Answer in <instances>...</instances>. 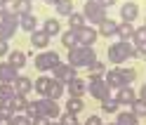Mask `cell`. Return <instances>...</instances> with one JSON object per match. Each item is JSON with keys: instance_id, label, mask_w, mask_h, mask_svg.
Wrapping results in <instances>:
<instances>
[{"instance_id": "1", "label": "cell", "mask_w": 146, "mask_h": 125, "mask_svg": "<svg viewBox=\"0 0 146 125\" xmlns=\"http://www.w3.org/2000/svg\"><path fill=\"white\" fill-rule=\"evenodd\" d=\"M97 61V52L94 47H83V45H78V47H73L68 50V64L73 68H90Z\"/></svg>"}, {"instance_id": "2", "label": "cell", "mask_w": 146, "mask_h": 125, "mask_svg": "<svg viewBox=\"0 0 146 125\" xmlns=\"http://www.w3.org/2000/svg\"><path fill=\"white\" fill-rule=\"evenodd\" d=\"M134 57V45L130 40H118L113 45H108V61L113 64H123L125 59Z\"/></svg>"}, {"instance_id": "3", "label": "cell", "mask_w": 146, "mask_h": 125, "mask_svg": "<svg viewBox=\"0 0 146 125\" xmlns=\"http://www.w3.org/2000/svg\"><path fill=\"white\" fill-rule=\"evenodd\" d=\"M19 19H21V17L17 14V12H7L3 19H0V38H3V40L14 38L17 26H19Z\"/></svg>"}, {"instance_id": "4", "label": "cell", "mask_w": 146, "mask_h": 125, "mask_svg": "<svg viewBox=\"0 0 146 125\" xmlns=\"http://www.w3.org/2000/svg\"><path fill=\"white\" fill-rule=\"evenodd\" d=\"M61 64V59L57 52H52V50H42L38 57H35V68L38 71H54Z\"/></svg>"}, {"instance_id": "5", "label": "cell", "mask_w": 146, "mask_h": 125, "mask_svg": "<svg viewBox=\"0 0 146 125\" xmlns=\"http://www.w3.org/2000/svg\"><path fill=\"white\" fill-rule=\"evenodd\" d=\"M83 17L90 19L92 24H102L106 19V7H102L97 0H87L85 7H83Z\"/></svg>"}, {"instance_id": "6", "label": "cell", "mask_w": 146, "mask_h": 125, "mask_svg": "<svg viewBox=\"0 0 146 125\" xmlns=\"http://www.w3.org/2000/svg\"><path fill=\"white\" fill-rule=\"evenodd\" d=\"M38 113L45 116V118H57V116H61V109H59V104L57 99H50V97H40L38 102Z\"/></svg>"}, {"instance_id": "7", "label": "cell", "mask_w": 146, "mask_h": 125, "mask_svg": "<svg viewBox=\"0 0 146 125\" xmlns=\"http://www.w3.org/2000/svg\"><path fill=\"white\" fill-rule=\"evenodd\" d=\"M87 92L92 94L94 99L104 102L106 97H108V92H113V90L106 85V80H104V78H99V80H90V85H87Z\"/></svg>"}, {"instance_id": "8", "label": "cell", "mask_w": 146, "mask_h": 125, "mask_svg": "<svg viewBox=\"0 0 146 125\" xmlns=\"http://www.w3.org/2000/svg\"><path fill=\"white\" fill-rule=\"evenodd\" d=\"M76 33H78V45H83V47H94V43L99 38V33L94 29H90V26H83V29L76 31Z\"/></svg>"}, {"instance_id": "9", "label": "cell", "mask_w": 146, "mask_h": 125, "mask_svg": "<svg viewBox=\"0 0 146 125\" xmlns=\"http://www.w3.org/2000/svg\"><path fill=\"white\" fill-rule=\"evenodd\" d=\"M52 73H54V78H57V80H61V83H71L73 78H78V76H76V68H73L68 61H66V64H59Z\"/></svg>"}, {"instance_id": "10", "label": "cell", "mask_w": 146, "mask_h": 125, "mask_svg": "<svg viewBox=\"0 0 146 125\" xmlns=\"http://www.w3.org/2000/svg\"><path fill=\"white\" fill-rule=\"evenodd\" d=\"M19 78V73H17V68L12 64H0V83L3 85H14V80Z\"/></svg>"}, {"instance_id": "11", "label": "cell", "mask_w": 146, "mask_h": 125, "mask_svg": "<svg viewBox=\"0 0 146 125\" xmlns=\"http://www.w3.org/2000/svg\"><path fill=\"white\" fill-rule=\"evenodd\" d=\"M115 97H118V104L120 106H132V102L137 99V92L130 87H120V90H115Z\"/></svg>"}, {"instance_id": "12", "label": "cell", "mask_w": 146, "mask_h": 125, "mask_svg": "<svg viewBox=\"0 0 146 125\" xmlns=\"http://www.w3.org/2000/svg\"><path fill=\"white\" fill-rule=\"evenodd\" d=\"M31 45H33V50H47L50 35L45 33L42 29H40V31H33V33H31Z\"/></svg>"}, {"instance_id": "13", "label": "cell", "mask_w": 146, "mask_h": 125, "mask_svg": "<svg viewBox=\"0 0 146 125\" xmlns=\"http://www.w3.org/2000/svg\"><path fill=\"white\" fill-rule=\"evenodd\" d=\"M66 92L71 97H83L87 92V83H85V80H80V78H73L71 83H66Z\"/></svg>"}, {"instance_id": "14", "label": "cell", "mask_w": 146, "mask_h": 125, "mask_svg": "<svg viewBox=\"0 0 146 125\" xmlns=\"http://www.w3.org/2000/svg\"><path fill=\"white\" fill-rule=\"evenodd\" d=\"M137 17H139V5H137V3H125L120 7V19L123 21H130L132 24Z\"/></svg>"}, {"instance_id": "15", "label": "cell", "mask_w": 146, "mask_h": 125, "mask_svg": "<svg viewBox=\"0 0 146 125\" xmlns=\"http://www.w3.org/2000/svg\"><path fill=\"white\" fill-rule=\"evenodd\" d=\"M50 87H52V78L50 76H38V78H35V83H33L35 94H42V97L50 94Z\"/></svg>"}, {"instance_id": "16", "label": "cell", "mask_w": 146, "mask_h": 125, "mask_svg": "<svg viewBox=\"0 0 146 125\" xmlns=\"http://www.w3.org/2000/svg\"><path fill=\"white\" fill-rule=\"evenodd\" d=\"M7 64H12L17 71L26 66V55L21 50H10V55H7Z\"/></svg>"}, {"instance_id": "17", "label": "cell", "mask_w": 146, "mask_h": 125, "mask_svg": "<svg viewBox=\"0 0 146 125\" xmlns=\"http://www.w3.org/2000/svg\"><path fill=\"white\" fill-rule=\"evenodd\" d=\"M118 109H120V104H118L115 92H108V97L102 102V113H118Z\"/></svg>"}, {"instance_id": "18", "label": "cell", "mask_w": 146, "mask_h": 125, "mask_svg": "<svg viewBox=\"0 0 146 125\" xmlns=\"http://www.w3.org/2000/svg\"><path fill=\"white\" fill-rule=\"evenodd\" d=\"M33 0H14L12 3V12H17L19 17H26V14H33Z\"/></svg>"}, {"instance_id": "19", "label": "cell", "mask_w": 146, "mask_h": 125, "mask_svg": "<svg viewBox=\"0 0 146 125\" xmlns=\"http://www.w3.org/2000/svg\"><path fill=\"white\" fill-rule=\"evenodd\" d=\"M134 24H130V21H120L118 24V29H115V38H120V40H127V38H132L134 35Z\"/></svg>"}, {"instance_id": "20", "label": "cell", "mask_w": 146, "mask_h": 125, "mask_svg": "<svg viewBox=\"0 0 146 125\" xmlns=\"http://www.w3.org/2000/svg\"><path fill=\"white\" fill-rule=\"evenodd\" d=\"M14 90H17V94H29L33 90V80L26 78V76H19L14 80Z\"/></svg>"}, {"instance_id": "21", "label": "cell", "mask_w": 146, "mask_h": 125, "mask_svg": "<svg viewBox=\"0 0 146 125\" xmlns=\"http://www.w3.org/2000/svg\"><path fill=\"white\" fill-rule=\"evenodd\" d=\"M115 29H118V24H115V21H111V19L106 17V19L99 24L97 33H99V35H104V38H111V35H115Z\"/></svg>"}, {"instance_id": "22", "label": "cell", "mask_w": 146, "mask_h": 125, "mask_svg": "<svg viewBox=\"0 0 146 125\" xmlns=\"http://www.w3.org/2000/svg\"><path fill=\"white\" fill-rule=\"evenodd\" d=\"M61 43H64V47L66 50H73V47H78V33L68 29V31H64L61 33Z\"/></svg>"}, {"instance_id": "23", "label": "cell", "mask_w": 146, "mask_h": 125, "mask_svg": "<svg viewBox=\"0 0 146 125\" xmlns=\"http://www.w3.org/2000/svg\"><path fill=\"white\" fill-rule=\"evenodd\" d=\"M106 78V85L108 87H111V90H120V87H123V80H120V73H118V68H113L111 71V73H104Z\"/></svg>"}, {"instance_id": "24", "label": "cell", "mask_w": 146, "mask_h": 125, "mask_svg": "<svg viewBox=\"0 0 146 125\" xmlns=\"http://www.w3.org/2000/svg\"><path fill=\"white\" fill-rule=\"evenodd\" d=\"M29 97L26 94H14L12 99V106H14V113H26V109H29Z\"/></svg>"}, {"instance_id": "25", "label": "cell", "mask_w": 146, "mask_h": 125, "mask_svg": "<svg viewBox=\"0 0 146 125\" xmlns=\"http://www.w3.org/2000/svg\"><path fill=\"white\" fill-rule=\"evenodd\" d=\"M42 31L47 33L50 38H52V35H59V33H61V26H59V19H54V17H52V19H45V24H42Z\"/></svg>"}, {"instance_id": "26", "label": "cell", "mask_w": 146, "mask_h": 125, "mask_svg": "<svg viewBox=\"0 0 146 125\" xmlns=\"http://www.w3.org/2000/svg\"><path fill=\"white\" fill-rule=\"evenodd\" d=\"M66 92V83H61V80H57V78H52V87H50V99H59V97Z\"/></svg>"}, {"instance_id": "27", "label": "cell", "mask_w": 146, "mask_h": 125, "mask_svg": "<svg viewBox=\"0 0 146 125\" xmlns=\"http://www.w3.org/2000/svg\"><path fill=\"white\" fill-rule=\"evenodd\" d=\"M85 109V104H83V97H68V102H66V111L68 113H80Z\"/></svg>"}, {"instance_id": "28", "label": "cell", "mask_w": 146, "mask_h": 125, "mask_svg": "<svg viewBox=\"0 0 146 125\" xmlns=\"http://www.w3.org/2000/svg\"><path fill=\"white\" fill-rule=\"evenodd\" d=\"M118 73H120V80H123V87H130L137 78V71L134 68H118Z\"/></svg>"}, {"instance_id": "29", "label": "cell", "mask_w": 146, "mask_h": 125, "mask_svg": "<svg viewBox=\"0 0 146 125\" xmlns=\"http://www.w3.org/2000/svg\"><path fill=\"white\" fill-rule=\"evenodd\" d=\"M19 29H21V31H26V33L38 31V29H35V17H33V14H26V17H21V19H19Z\"/></svg>"}, {"instance_id": "30", "label": "cell", "mask_w": 146, "mask_h": 125, "mask_svg": "<svg viewBox=\"0 0 146 125\" xmlns=\"http://www.w3.org/2000/svg\"><path fill=\"white\" fill-rule=\"evenodd\" d=\"M54 7H57V14H61V17H71L73 14V0H59Z\"/></svg>"}, {"instance_id": "31", "label": "cell", "mask_w": 146, "mask_h": 125, "mask_svg": "<svg viewBox=\"0 0 146 125\" xmlns=\"http://www.w3.org/2000/svg\"><path fill=\"white\" fill-rule=\"evenodd\" d=\"M14 94H17L14 85H3V83H0V104H3V102H12Z\"/></svg>"}, {"instance_id": "32", "label": "cell", "mask_w": 146, "mask_h": 125, "mask_svg": "<svg viewBox=\"0 0 146 125\" xmlns=\"http://www.w3.org/2000/svg\"><path fill=\"white\" fill-rule=\"evenodd\" d=\"M68 26L73 31H80L85 26V17H83V12H73L71 17H68Z\"/></svg>"}, {"instance_id": "33", "label": "cell", "mask_w": 146, "mask_h": 125, "mask_svg": "<svg viewBox=\"0 0 146 125\" xmlns=\"http://www.w3.org/2000/svg\"><path fill=\"white\" fill-rule=\"evenodd\" d=\"M115 125H139V118L130 111V113H118V120Z\"/></svg>"}, {"instance_id": "34", "label": "cell", "mask_w": 146, "mask_h": 125, "mask_svg": "<svg viewBox=\"0 0 146 125\" xmlns=\"http://www.w3.org/2000/svg\"><path fill=\"white\" fill-rule=\"evenodd\" d=\"M104 71H106V64H104L102 59H97L94 64L90 66V73H92V80H99V78L104 76Z\"/></svg>"}, {"instance_id": "35", "label": "cell", "mask_w": 146, "mask_h": 125, "mask_svg": "<svg viewBox=\"0 0 146 125\" xmlns=\"http://www.w3.org/2000/svg\"><path fill=\"white\" fill-rule=\"evenodd\" d=\"M130 111H132V113L137 116V118H141V116H146V102L137 97V99L132 102V106H130Z\"/></svg>"}, {"instance_id": "36", "label": "cell", "mask_w": 146, "mask_h": 125, "mask_svg": "<svg viewBox=\"0 0 146 125\" xmlns=\"http://www.w3.org/2000/svg\"><path fill=\"white\" fill-rule=\"evenodd\" d=\"M132 45H134V47H139V45H146V29H144V26L134 31V35H132Z\"/></svg>"}, {"instance_id": "37", "label": "cell", "mask_w": 146, "mask_h": 125, "mask_svg": "<svg viewBox=\"0 0 146 125\" xmlns=\"http://www.w3.org/2000/svg\"><path fill=\"white\" fill-rule=\"evenodd\" d=\"M59 123H61V125H76L78 118H76V113H68V111H66V113L59 116Z\"/></svg>"}, {"instance_id": "38", "label": "cell", "mask_w": 146, "mask_h": 125, "mask_svg": "<svg viewBox=\"0 0 146 125\" xmlns=\"http://www.w3.org/2000/svg\"><path fill=\"white\" fill-rule=\"evenodd\" d=\"M12 125H31V118L26 113H14L12 116Z\"/></svg>"}, {"instance_id": "39", "label": "cell", "mask_w": 146, "mask_h": 125, "mask_svg": "<svg viewBox=\"0 0 146 125\" xmlns=\"http://www.w3.org/2000/svg\"><path fill=\"white\" fill-rule=\"evenodd\" d=\"M26 116H29V118H35V116H40V113H38V104H35V102L29 104V109H26Z\"/></svg>"}, {"instance_id": "40", "label": "cell", "mask_w": 146, "mask_h": 125, "mask_svg": "<svg viewBox=\"0 0 146 125\" xmlns=\"http://www.w3.org/2000/svg\"><path fill=\"white\" fill-rule=\"evenodd\" d=\"M31 125H50V118H45V116H35V118H31Z\"/></svg>"}, {"instance_id": "41", "label": "cell", "mask_w": 146, "mask_h": 125, "mask_svg": "<svg viewBox=\"0 0 146 125\" xmlns=\"http://www.w3.org/2000/svg\"><path fill=\"white\" fill-rule=\"evenodd\" d=\"M134 57H137V59H146V45L134 47Z\"/></svg>"}, {"instance_id": "42", "label": "cell", "mask_w": 146, "mask_h": 125, "mask_svg": "<svg viewBox=\"0 0 146 125\" xmlns=\"http://www.w3.org/2000/svg\"><path fill=\"white\" fill-rule=\"evenodd\" d=\"M5 55H10V45H7V40L0 38V57H5Z\"/></svg>"}, {"instance_id": "43", "label": "cell", "mask_w": 146, "mask_h": 125, "mask_svg": "<svg viewBox=\"0 0 146 125\" xmlns=\"http://www.w3.org/2000/svg\"><path fill=\"white\" fill-rule=\"evenodd\" d=\"M85 125H102V118H99L97 113H92V116H90V118L85 120Z\"/></svg>"}, {"instance_id": "44", "label": "cell", "mask_w": 146, "mask_h": 125, "mask_svg": "<svg viewBox=\"0 0 146 125\" xmlns=\"http://www.w3.org/2000/svg\"><path fill=\"white\" fill-rule=\"evenodd\" d=\"M7 12H10V10H7V5L3 3V0H0V19H3V17H5Z\"/></svg>"}, {"instance_id": "45", "label": "cell", "mask_w": 146, "mask_h": 125, "mask_svg": "<svg viewBox=\"0 0 146 125\" xmlns=\"http://www.w3.org/2000/svg\"><path fill=\"white\" fill-rule=\"evenodd\" d=\"M97 3H99V5H102V7H111V5L115 3V0H97Z\"/></svg>"}, {"instance_id": "46", "label": "cell", "mask_w": 146, "mask_h": 125, "mask_svg": "<svg viewBox=\"0 0 146 125\" xmlns=\"http://www.w3.org/2000/svg\"><path fill=\"white\" fill-rule=\"evenodd\" d=\"M137 97H139V99H144V102H146V85L141 87V90H139V92H137Z\"/></svg>"}, {"instance_id": "47", "label": "cell", "mask_w": 146, "mask_h": 125, "mask_svg": "<svg viewBox=\"0 0 146 125\" xmlns=\"http://www.w3.org/2000/svg\"><path fill=\"white\" fill-rule=\"evenodd\" d=\"M0 125H12V118H5V116H0Z\"/></svg>"}, {"instance_id": "48", "label": "cell", "mask_w": 146, "mask_h": 125, "mask_svg": "<svg viewBox=\"0 0 146 125\" xmlns=\"http://www.w3.org/2000/svg\"><path fill=\"white\" fill-rule=\"evenodd\" d=\"M42 3H47V5H57L59 0H42Z\"/></svg>"}, {"instance_id": "49", "label": "cell", "mask_w": 146, "mask_h": 125, "mask_svg": "<svg viewBox=\"0 0 146 125\" xmlns=\"http://www.w3.org/2000/svg\"><path fill=\"white\" fill-rule=\"evenodd\" d=\"M3 3H5V5H7V3H14V0H3Z\"/></svg>"}, {"instance_id": "50", "label": "cell", "mask_w": 146, "mask_h": 125, "mask_svg": "<svg viewBox=\"0 0 146 125\" xmlns=\"http://www.w3.org/2000/svg\"><path fill=\"white\" fill-rule=\"evenodd\" d=\"M50 125H61V123H59V120H57V123H50Z\"/></svg>"}, {"instance_id": "51", "label": "cell", "mask_w": 146, "mask_h": 125, "mask_svg": "<svg viewBox=\"0 0 146 125\" xmlns=\"http://www.w3.org/2000/svg\"><path fill=\"white\" fill-rule=\"evenodd\" d=\"M102 125H115V123H102Z\"/></svg>"}, {"instance_id": "52", "label": "cell", "mask_w": 146, "mask_h": 125, "mask_svg": "<svg viewBox=\"0 0 146 125\" xmlns=\"http://www.w3.org/2000/svg\"><path fill=\"white\" fill-rule=\"evenodd\" d=\"M144 29H146V21H144Z\"/></svg>"}, {"instance_id": "53", "label": "cell", "mask_w": 146, "mask_h": 125, "mask_svg": "<svg viewBox=\"0 0 146 125\" xmlns=\"http://www.w3.org/2000/svg\"><path fill=\"white\" fill-rule=\"evenodd\" d=\"M76 125H78V123H76Z\"/></svg>"}]
</instances>
